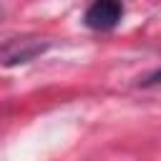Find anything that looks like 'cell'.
<instances>
[{"label":"cell","instance_id":"cell-1","mask_svg":"<svg viewBox=\"0 0 161 161\" xmlns=\"http://www.w3.org/2000/svg\"><path fill=\"white\" fill-rule=\"evenodd\" d=\"M123 18V5L116 0H96L86 8L83 23L91 30H113Z\"/></svg>","mask_w":161,"mask_h":161},{"label":"cell","instance_id":"cell-2","mask_svg":"<svg viewBox=\"0 0 161 161\" xmlns=\"http://www.w3.org/2000/svg\"><path fill=\"white\" fill-rule=\"evenodd\" d=\"M45 50V43H38V40H28V38H15L5 45L3 55H0V63L3 65H15V63H28L30 58H35L38 53Z\"/></svg>","mask_w":161,"mask_h":161},{"label":"cell","instance_id":"cell-3","mask_svg":"<svg viewBox=\"0 0 161 161\" xmlns=\"http://www.w3.org/2000/svg\"><path fill=\"white\" fill-rule=\"evenodd\" d=\"M156 83H161V68H156V70H151L148 75H143L141 80H138V86H156Z\"/></svg>","mask_w":161,"mask_h":161},{"label":"cell","instance_id":"cell-4","mask_svg":"<svg viewBox=\"0 0 161 161\" xmlns=\"http://www.w3.org/2000/svg\"><path fill=\"white\" fill-rule=\"evenodd\" d=\"M0 18H3V8H0Z\"/></svg>","mask_w":161,"mask_h":161}]
</instances>
